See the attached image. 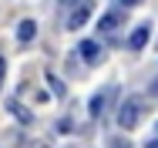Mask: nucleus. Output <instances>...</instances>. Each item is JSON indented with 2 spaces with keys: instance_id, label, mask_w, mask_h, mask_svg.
I'll use <instances>...</instances> for the list:
<instances>
[{
  "instance_id": "1",
  "label": "nucleus",
  "mask_w": 158,
  "mask_h": 148,
  "mask_svg": "<svg viewBox=\"0 0 158 148\" xmlns=\"http://www.w3.org/2000/svg\"><path fill=\"white\" fill-rule=\"evenodd\" d=\"M141 115H145V101H141V98H128L125 104L118 108V125H121L125 131H131V128H138Z\"/></svg>"
},
{
  "instance_id": "2",
  "label": "nucleus",
  "mask_w": 158,
  "mask_h": 148,
  "mask_svg": "<svg viewBox=\"0 0 158 148\" xmlns=\"http://www.w3.org/2000/svg\"><path fill=\"white\" fill-rule=\"evenodd\" d=\"M91 10H94V3H91V0H81V3L74 7V14L67 17V30H81L91 20Z\"/></svg>"
},
{
  "instance_id": "3",
  "label": "nucleus",
  "mask_w": 158,
  "mask_h": 148,
  "mask_svg": "<svg viewBox=\"0 0 158 148\" xmlns=\"http://www.w3.org/2000/svg\"><path fill=\"white\" fill-rule=\"evenodd\" d=\"M148 37H152V27H148V24H138L135 34L128 37V47H131V51H141V47L148 44Z\"/></svg>"
},
{
  "instance_id": "4",
  "label": "nucleus",
  "mask_w": 158,
  "mask_h": 148,
  "mask_svg": "<svg viewBox=\"0 0 158 148\" xmlns=\"http://www.w3.org/2000/svg\"><path fill=\"white\" fill-rule=\"evenodd\" d=\"M121 20H125V10H111V14H104V17L98 20V30H101V34H108V30L118 27Z\"/></svg>"
},
{
  "instance_id": "5",
  "label": "nucleus",
  "mask_w": 158,
  "mask_h": 148,
  "mask_svg": "<svg viewBox=\"0 0 158 148\" xmlns=\"http://www.w3.org/2000/svg\"><path fill=\"white\" fill-rule=\"evenodd\" d=\"M34 34H37V24H34V20H20V27H17V40H20V44H31Z\"/></svg>"
},
{
  "instance_id": "6",
  "label": "nucleus",
  "mask_w": 158,
  "mask_h": 148,
  "mask_svg": "<svg viewBox=\"0 0 158 148\" xmlns=\"http://www.w3.org/2000/svg\"><path fill=\"white\" fill-rule=\"evenodd\" d=\"M81 57H84V61H91V64H94V61L101 57V47H98L94 40H84V44H81Z\"/></svg>"
},
{
  "instance_id": "7",
  "label": "nucleus",
  "mask_w": 158,
  "mask_h": 148,
  "mask_svg": "<svg viewBox=\"0 0 158 148\" xmlns=\"http://www.w3.org/2000/svg\"><path fill=\"white\" fill-rule=\"evenodd\" d=\"M7 108H10V111H14V115H17V121H20V125H31V121H34V115H31V111H24V108H20V104H17V101H10V104H7Z\"/></svg>"
},
{
  "instance_id": "8",
  "label": "nucleus",
  "mask_w": 158,
  "mask_h": 148,
  "mask_svg": "<svg viewBox=\"0 0 158 148\" xmlns=\"http://www.w3.org/2000/svg\"><path fill=\"white\" fill-rule=\"evenodd\" d=\"M104 101H108V91H101V94H98L94 101H91V115H94V118L101 115V108H104Z\"/></svg>"
},
{
  "instance_id": "9",
  "label": "nucleus",
  "mask_w": 158,
  "mask_h": 148,
  "mask_svg": "<svg viewBox=\"0 0 158 148\" xmlns=\"http://www.w3.org/2000/svg\"><path fill=\"white\" fill-rule=\"evenodd\" d=\"M47 81H51V88H54V94H64V84L54 78V74H47Z\"/></svg>"
},
{
  "instance_id": "10",
  "label": "nucleus",
  "mask_w": 158,
  "mask_h": 148,
  "mask_svg": "<svg viewBox=\"0 0 158 148\" xmlns=\"http://www.w3.org/2000/svg\"><path fill=\"white\" fill-rule=\"evenodd\" d=\"M108 148H131V145H128L125 138H114V142H111V145H108Z\"/></svg>"
},
{
  "instance_id": "11",
  "label": "nucleus",
  "mask_w": 158,
  "mask_h": 148,
  "mask_svg": "<svg viewBox=\"0 0 158 148\" xmlns=\"http://www.w3.org/2000/svg\"><path fill=\"white\" fill-rule=\"evenodd\" d=\"M3 74H7V61H3V54H0V84H3Z\"/></svg>"
},
{
  "instance_id": "12",
  "label": "nucleus",
  "mask_w": 158,
  "mask_h": 148,
  "mask_svg": "<svg viewBox=\"0 0 158 148\" xmlns=\"http://www.w3.org/2000/svg\"><path fill=\"white\" fill-rule=\"evenodd\" d=\"M57 3H61V7H77L81 0H57Z\"/></svg>"
},
{
  "instance_id": "13",
  "label": "nucleus",
  "mask_w": 158,
  "mask_h": 148,
  "mask_svg": "<svg viewBox=\"0 0 158 148\" xmlns=\"http://www.w3.org/2000/svg\"><path fill=\"white\" fill-rule=\"evenodd\" d=\"M121 7H135V3H141V0H118Z\"/></svg>"
},
{
  "instance_id": "14",
  "label": "nucleus",
  "mask_w": 158,
  "mask_h": 148,
  "mask_svg": "<svg viewBox=\"0 0 158 148\" xmlns=\"http://www.w3.org/2000/svg\"><path fill=\"white\" fill-rule=\"evenodd\" d=\"M31 148H47V145H44V142H34V145Z\"/></svg>"
},
{
  "instance_id": "15",
  "label": "nucleus",
  "mask_w": 158,
  "mask_h": 148,
  "mask_svg": "<svg viewBox=\"0 0 158 148\" xmlns=\"http://www.w3.org/2000/svg\"><path fill=\"white\" fill-rule=\"evenodd\" d=\"M145 148H158V138H155V142H148V145H145Z\"/></svg>"
},
{
  "instance_id": "16",
  "label": "nucleus",
  "mask_w": 158,
  "mask_h": 148,
  "mask_svg": "<svg viewBox=\"0 0 158 148\" xmlns=\"http://www.w3.org/2000/svg\"><path fill=\"white\" fill-rule=\"evenodd\" d=\"M152 94H158V81H155V84H152Z\"/></svg>"
}]
</instances>
